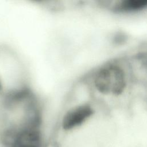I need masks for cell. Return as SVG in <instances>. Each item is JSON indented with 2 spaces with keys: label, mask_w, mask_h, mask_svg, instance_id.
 Wrapping results in <instances>:
<instances>
[{
  "label": "cell",
  "mask_w": 147,
  "mask_h": 147,
  "mask_svg": "<svg viewBox=\"0 0 147 147\" xmlns=\"http://www.w3.org/2000/svg\"><path fill=\"white\" fill-rule=\"evenodd\" d=\"M95 86L102 94L120 95L126 87L124 73L122 69L117 65L105 67L96 74Z\"/></svg>",
  "instance_id": "1"
},
{
  "label": "cell",
  "mask_w": 147,
  "mask_h": 147,
  "mask_svg": "<svg viewBox=\"0 0 147 147\" xmlns=\"http://www.w3.org/2000/svg\"><path fill=\"white\" fill-rule=\"evenodd\" d=\"M92 113L93 110L88 105H83L76 107L68 111L64 115L62 126L67 130L72 129L84 123Z\"/></svg>",
  "instance_id": "2"
},
{
  "label": "cell",
  "mask_w": 147,
  "mask_h": 147,
  "mask_svg": "<svg viewBox=\"0 0 147 147\" xmlns=\"http://www.w3.org/2000/svg\"><path fill=\"white\" fill-rule=\"evenodd\" d=\"M14 142V147H40L41 137L36 130L26 129L17 135Z\"/></svg>",
  "instance_id": "3"
},
{
  "label": "cell",
  "mask_w": 147,
  "mask_h": 147,
  "mask_svg": "<svg viewBox=\"0 0 147 147\" xmlns=\"http://www.w3.org/2000/svg\"><path fill=\"white\" fill-rule=\"evenodd\" d=\"M147 7V0H126L123 1L120 8L123 10L133 11Z\"/></svg>",
  "instance_id": "4"
},
{
  "label": "cell",
  "mask_w": 147,
  "mask_h": 147,
  "mask_svg": "<svg viewBox=\"0 0 147 147\" xmlns=\"http://www.w3.org/2000/svg\"><path fill=\"white\" fill-rule=\"evenodd\" d=\"M1 84H0V88H1Z\"/></svg>",
  "instance_id": "5"
}]
</instances>
